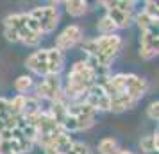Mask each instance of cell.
<instances>
[{
	"mask_svg": "<svg viewBox=\"0 0 159 154\" xmlns=\"http://www.w3.org/2000/svg\"><path fill=\"white\" fill-rule=\"evenodd\" d=\"M66 154H93V151H91L86 143H82V142H73L72 149Z\"/></svg>",
	"mask_w": 159,
	"mask_h": 154,
	"instance_id": "cell-20",
	"label": "cell"
},
{
	"mask_svg": "<svg viewBox=\"0 0 159 154\" xmlns=\"http://www.w3.org/2000/svg\"><path fill=\"white\" fill-rule=\"evenodd\" d=\"M30 88H34V81L30 75H20L15 81V90L20 93V95H25Z\"/></svg>",
	"mask_w": 159,
	"mask_h": 154,
	"instance_id": "cell-17",
	"label": "cell"
},
{
	"mask_svg": "<svg viewBox=\"0 0 159 154\" xmlns=\"http://www.w3.org/2000/svg\"><path fill=\"white\" fill-rule=\"evenodd\" d=\"M25 66H27L32 73L41 75V77H47V73H48V65H47V49L34 50L29 58L25 59Z\"/></svg>",
	"mask_w": 159,
	"mask_h": 154,
	"instance_id": "cell-9",
	"label": "cell"
},
{
	"mask_svg": "<svg viewBox=\"0 0 159 154\" xmlns=\"http://www.w3.org/2000/svg\"><path fill=\"white\" fill-rule=\"evenodd\" d=\"M4 27L13 29L18 34V43H23L25 47H38L41 41V34L29 29L27 25V13H15V15L6 16Z\"/></svg>",
	"mask_w": 159,
	"mask_h": 154,
	"instance_id": "cell-3",
	"label": "cell"
},
{
	"mask_svg": "<svg viewBox=\"0 0 159 154\" xmlns=\"http://www.w3.org/2000/svg\"><path fill=\"white\" fill-rule=\"evenodd\" d=\"M100 6L104 7H113V9H120V11H127V13H134V6L136 2L132 0H104L100 2Z\"/></svg>",
	"mask_w": 159,
	"mask_h": 154,
	"instance_id": "cell-14",
	"label": "cell"
},
{
	"mask_svg": "<svg viewBox=\"0 0 159 154\" xmlns=\"http://www.w3.org/2000/svg\"><path fill=\"white\" fill-rule=\"evenodd\" d=\"M34 97L38 100H48V102H59L66 100L63 93V84L57 77H43L39 82L34 84Z\"/></svg>",
	"mask_w": 159,
	"mask_h": 154,
	"instance_id": "cell-4",
	"label": "cell"
},
{
	"mask_svg": "<svg viewBox=\"0 0 159 154\" xmlns=\"http://www.w3.org/2000/svg\"><path fill=\"white\" fill-rule=\"evenodd\" d=\"M97 79L98 77L88 61H75L66 75V86L63 88L65 99H70L72 102L82 100L88 90L97 82Z\"/></svg>",
	"mask_w": 159,
	"mask_h": 154,
	"instance_id": "cell-1",
	"label": "cell"
},
{
	"mask_svg": "<svg viewBox=\"0 0 159 154\" xmlns=\"http://www.w3.org/2000/svg\"><path fill=\"white\" fill-rule=\"evenodd\" d=\"M118 151V142L115 138H104L98 143V152L100 154H115Z\"/></svg>",
	"mask_w": 159,
	"mask_h": 154,
	"instance_id": "cell-18",
	"label": "cell"
},
{
	"mask_svg": "<svg viewBox=\"0 0 159 154\" xmlns=\"http://www.w3.org/2000/svg\"><path fill=\"white\" fill-rule=\"evenodd\" d=\"M95 117H97V111L91 106H88L84 100H75V102L68 104V113H66V118L61 124V127L68 134L84 131L95 124Z\"/></svg>",
	"mask_w": 159,
	"mask_h": 154,
	"instance_id": "cell-2",
	"label": "cell"
},
{
	"mask_svg": "<svg viewBox=\"0 0 159 154\" xmlns=\"http://www.w3.org/2000/svg\"><path fill=\"white\" fill-rule=\"evenodd\" d=\"M25 102H27V95H16L13 99H9V108L11 113L15 117H22L23 110H25Z\"/></svg>",
	"mask_w": 159,
	"mask_h": 154,
	"instance_id": "cell-16",
	"label": "cell"
},
{
	"mask_svg": "<svg viewBox=\"0 0 159 154\" xmlns=\"http://www.w3.org/2000/svg\"><path fill=\"white\" fill-rule=\"evenodd\" d=\"M157 30H145L139 38V56L145 61H150L157 56Z\"/></svg>",
	"mask_w": 159,
	"mask_h": 154,
	"instance_id": "cell-8",
	"label": "cell"
},
{
	"mask_svg": "<svg viewBox=\"0 0 159 154\" xmlns=\"http://www.w3.org/2000/svg\"><path fill=\"white\" fill-rule=\"evenodd\" d=\"M97 29H98V32H100V34H115L116 27H115V23L107 18V15H106V16H102L100 20H98V23H97Z\"/></svg>",
	"mask_w": 159,
	"mask_h": 154,
	"instance_id": "cell-19",
	"label": "cell"
},
{
	"mask_svg": "<svg viewBox=\"0 0 159 154\" xmlns=\"http://www.w3.org/2000/svg\"><path fill=\"white\" fill-rule=\"evenodd\" d=\"M4 36L7 41H13V43H18V34H16L13 29H9V27H4Z\"/></svg>",
	"mask_w": 159,
	"mask_h": 154,
	"instance_id": "cell-23",
	"label": "cell"
},
{
	"mask_svg": "<svg viewBox=\"0 0 159 154\" xmlns=\"http://www.w3.org/2000/svg\"><path fill=\"white\" fill-rule=\"evenodd\" d=\"M82 100L88 106H91L95 111H109V97L106 95V91L102 88V84L98 82V79L91 88L88 90V93L84 95Z\"/></svg>",
	"mask_w": 159,
	"mask_h": 154,
	"instance_id": "cell-6",
	"label": "cell"
},
{
	"mask_svg": "<svg viewBox=\"0 0 159 154\" xmlns=\"http://www.w3.org/2000/svg\"><path fill=\"white\" fill-rule=\"evenodd\" d=\"M139 147H141V151H143L145 154L157 152V149H159V134H157V131L154 133V134L143 136V138L139 140Z\"/></svg>",
	"mask_w": 159,
	"mask_h": 154,
	"instance_id": "cell-12",
	"label": "cell"
},
{
	"mask_svg": "<svg viewBox=\"0 0 159 154\" xmlns=\"http://www.w3.org/2000/svg\"><path fill=\"white\" fill-rule=\"evenodd\" d=\"M82 40V29L79 25H68L66 29H63V32L56 38V49L59 52L70 50L72 47H75L77 43H80Z\"/></svg>",
	"mask_w": 159,
	"mask_h": 154,
	"instance_id": "cell-7",
	"label": "cell"
},
{
	"mask_svg": "<svg viewBox=\"0 0 159 154\" xmlns=\"http://www.w3.org/2000/svg\"><path fill=\"white\" fill-rule=\"evenodd\" d=\"M47 65H48L47 77H57L61 73V70H63V65H65L63 52H59L56 47L54 49H47Z\"/></svg>",
	"mask_w": 159,
	"mask_h": 154,
	"instance_id": "cell-10",
	"label": "cell"
},
{
	"mask_svg": "<svg viewBox=\"0 0 159 154\" xmlns=\"http://www.w3.org/2000/svg\"><path fill=\"white\" fill-rule=\"evenodd\" d=\"M134 22L138 23V27H139L141 32H145V30H157V20H154V18H150V16H147L143 11L138 13V15L134 16Z\"/></svg>",
	"mask_w": 159,
	"mask_h": 154,
	"instance_id": "cell-15",
	"label": "cell"
},
{
	"mask_svg": "<svg viewBox=\"0 0 159 154\" xmlns=\"http://www.w3.org/2000/svg\"><path fill=\"white\" fill-rule=\"evenodd\" d=\"M106 11H107V13H106L107 18L115 23L116 29H127L130 23L134 22V15H132V13L120 11V9H113V7H107Z\"/></svg>",
	"mask_w": 159,
	"mask_h": 154,
	"instance_id": "cell-11",
	"label": "cell"
},
{
	"mask_svg": "<svg viewBox=\"0 0 159 154\" xmlns=\"http://www.w3.org/2000/svg\"><path fill=\"white\" fill-rule=\"evenodd\" d=\"M115 154H134L132 151H129V149H118Z\"/></svg>",
	"mask_w": 159,
	"mask_h": 154,
	"instance_id": "cell-24",
	"label": "cell"
},
{
	"mask_svg": "<svg viewBox=\"0 0 159 154\" xmlns=\"http://www.w3.org/2000/svg\"><path fill=\"white\" fill-rule=\"evenodd\" d=\"M29 15L36 20L38 27H39V30H41V34L52 32L59 23V11H57V7H56L54 4L34 7L32 11H29Z\"/></svg>",
	"mask_w": 159,
	"mask_h": 154,
	"instance_id": "cell-5",
	"label": "cell"
},
{
	"mask_svg": "<svg viewBox=\"0 0 159 154\" xmlns=\"http://www.w3.org/2000/svg\"><path fill=\"white\" fill-rule=\"evenodd\" d=\"M65 6L68 15L73 18H80L88 13V2H82V0H70V2H65Z\"/></svg>",
	"mask_w": 159,
	"mask_h": 154,
	"instance_id": "cell-13",
	"label": "cell"
},
{
	"mask_svg": "<svg viewBox=\"0 0 159 154\" xmlns=\"http://www.w3.org/2000/svg\"><path fill=\"white\" fill-rule=\"evenodd\" d=\"M143 13L147 16L154 18V20H157V4L152 2V0H147V2H145V7H143Z\"/></svg>",
	"mask_w": 159,
	"mask_h": 154,
	"instance_id": "cell-21",
	"label": "cell"
},
{
	"mask_svg": "<svg viewBox=\"0 0 159 154\" xmlns=\"http://www.w3.org/2000/svg\"><path fill=\"white\" fill-rule=\"evenodd\" d=\"M147 115L150 120H157L159 118V102L157 100H154V102L148 104V108H147Z\"/></svg>",
	"mask_w": 159,
	"mask_h": 154,
	"instance_id": "cell-22",
	"label": "cell"
}]
</instances>
